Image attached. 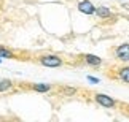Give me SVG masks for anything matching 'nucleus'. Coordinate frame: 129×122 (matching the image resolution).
<instances>
[{
	"mask_svg": "<svg viewBox=\"0 0 129 122\" xmlns=\"http://www.w3.org/2000/svg\"><path fill=\"white\" fill-rule=\"evenodd\" d=\"M40 63L42 65H45V67H61L62 65V60L59 59V57H56V56H45V57H42L40 59Z\"/></svg>",
	"mask_w": 129,
	"mask_h": 122,
	"instance_id": "f257e3e1",
	"label": "nucleus"
},
{
	"mask_svg": "<svg viewBox=\"0 0 129 122\" xmlns=\"http://www.w3.org/2000/svg\"><path fill=\"white\" fill-rule=\"evenodd\" d=\"M96 101L99 105H102L104 108H112V106L115 105V100H113L112 97L105 95V94H97L96 95Z\"/></svg>",
	"mask_w": 129,
	"mask_h": 122,
	"instance_id": "f03ea898",
	"label": "nucleus"
},
{
	"mask_svg": "<svg viewBox=\"0 0 129 122\" xmlns=\"http://www.w3.org/2000/svg\"><path fill=\"white\" fill-rule=\"evenodd\" d=\"M116 57L120 60H124V62H127L129 60V45L127 43H124V45H121V46H118V49H116Z\"/></svg>",
	"mask_w": 129,
	"mask_h": 122,
	"instance_id": "7ed1b4c3",
	"label": "nucleus"
},
{
	"mask_svg": "<svg viewBox=\"0 0 129 122\" xmlns=\"http://www.w3.org/2000/svg\"><path fill=\"white\" fill-rule=\"evenodd\" d=\"M78 10H80L81 13H85V14H92L96 11V7H94L89 0H81V2L78 3Z\"/></svg>",
	"mask_w": 129,
	"mask_h": 122,
	"instance_id": "20e7f679",
	"label": "nucleus"
},
{
	"mask_svg": "<svg viewBox=\"0 0 129 122\" xmlns=\"http://www.w3.org/2000/svg\"><path fill=\"white\" fill-rule=\"evenodd\" d=\"M85 62L89 63V65H92V67H97V65H101V57H97V56H92V54H85Z\"/></svg>",
	"mask_w": 129,
	"mask_h": 122,
	"instance_id": "39448f33",
	"label": "nucleus"
},
{
	"mask_svg": "<svg viewBox=\"0 0 129 122\" xmlns=\"http://www.w3.org/2000/svg\"><path fill=\"white\" fill-rule=\"evenodd\" d=\"M94 13H97V16H101V18H110L112 16L110 8H107V7H99Z\"/></svg>",
	"mask_w": 129,
	"mask_h": 122,
	"instance_id": "423d86ee",
	"label": "nucleus"
},
{
	"mask_svg": "<svg viewBox=\"0 0 129 122\" xmlns=\"http://www.w3.org/2000/svg\"><path fill=\"white\" fill-rule=\"evenodd\" d=\"M11 81L10 79H0V92H7L11 89Z\"/></svg>",
	"mask_w": 129,
	"mask_h": 122,
	"instance_id": "0eeeda50",
	"label": "nucleus"
},
{
	"mask_svg": "<svg viewBox=\"0 0 129 122\" xmlns=\"http://www.w3.org/2000/svg\"><path fill=\"white\" fill-rule=\"evenodd\" d=\"M0 57H5V59H11L13 57V52L7 49V48H3V46H0Z\"/></svg>",
	"mask_w": 129,
	"mask_h": 122,
	"instance_id": "6e6552de",
	"label": "nucleus"
},
{
	"mask_svg": "<svg viewBox=\"0 0 129 122\" xmlns=\"http://www.w3.org/2000/svg\"><path fill=\"white\" fill-rule=\"evenodd\" d=\"M49 89H51L49 84H34V90H37V92H46Z\"/></svg>",
	"mask_w": 129,
	"mask_h": 122,
	"instance_id": "1a4fd4ad",
	"label": "nucleus"
},
{
	"mask_svg": "<svg viewBox=\"0 0 129 122\" xmlns=\"http://www.w3.org/2000/svg\"><path fill=\"white\" fill-rule=\"evenodd\" d=\"M120 78H121L124 82H129V67H126V68H123V70H121Z\"/></svg>",
	"mask_w": 129,
	"mask_h": 122,
	"instance_id": "9d476101",
	"label": "nucleus"
},
{
	"mask_svg": "<svg viewBox=\"0 0 129 122\" xmlns=\"http://www.w3.org/2000/svg\"><path fill=\"white\" fill-rule=\"evenodd\" d=\"M64 92H66V94H75V89H70V87H66V89H64Z\"/></svg>",
	"mask_w": 129,
	"mask_h": 122,
	"instance_id": "9b49d317",
	"label": "nucleus"
},
{
	"mask_svg": "<svg viewBox=\"0 0 129 122\" xmlns=\"http://www.w3.org/2000/svg\"><path fill=\"white\" fill-rule=\"evenodd\" d=\"M88 79L91 81V82H99V79H97V78H94V76H88Z\"/></svg>",
	"mask_w": 129,
	"mask_h": 122,
	"instance_id": "f8f14e48",
	"label": "nucleus"
},
{
	"mask_svg": "<svg viewBox=\"0 0 129 122\" xmlns=\"http://www.w3.org/2000/svg\"><path fill=\"white\" fill-rule=\"evenodd\" d=\"M0 62H2V59H0Z\"/></svg>",
	"mask_w": 129,
	"mask_h": 122,
	"instance_id": "ddd939ff",
	"label": "nucleus"
}]
</instances>
